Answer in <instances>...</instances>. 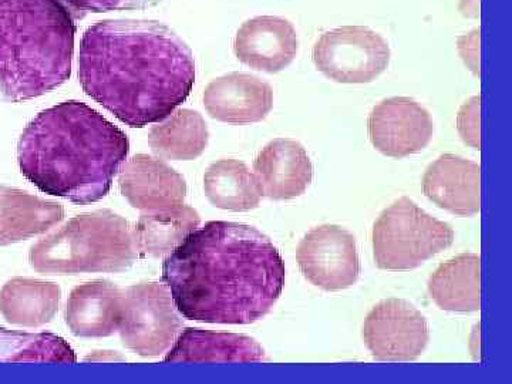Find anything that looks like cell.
Returning <instances> with one entry per match:
<instances>
[{"mask_svg": "<svg viewBox=\"0 0 512 384\" xmlns=\"http://www.w3.org/2000/svg\"><path fill=\"white\" fill-rule=\"evenodd\" d=\"M286 268L274 242L251 225L211 221L163 264V284L185 319L249 325L284 291Z\"/></svg>", "mask_w": 512, "mask_h": 384, "instance_id": "1", "label": "cell"}, {"mask_svg": "<svg viewBox=\"0 0 512 384\" xmlns=\"http://www.w3.org/2000/svg\"><path fill=\"white\" fill-rule=\"evenodd\" d=\"M84 93L133 128L160 123L190 96L194 56L157 20L107 19L84 32L79 53Z\"/></svg>", "mask_w": 512, "mask_h": 384, "instance_id": "2", "label": "cell"}, {"mask_svg": "<svg viewBox=\"0 0 512 384\" xmlns=\"http://www.w3.org/2000/svg\"><path fill=\"white\" fill-rule=\"evenodd\" d=\"M128 151L123 130L86 103L69 100L30 121L19 138L18 163L40 191L87 205L109 194Z\"/></svg>", "mask_w": 512, "mask_h": 384, "instance_id": "3", "label": "cell"}, {"mask_svg": "<svg viewBox=\"0 0 512 384\" xmlns=\"http://www.w3.org/2000/svg\"><path fill=\"white\" fill-rule=\"evenodd\" d=\"M74 36L62 0H0V100L22 103L66 83Z\"/></svg>", "mask_w": 512, "mask_h": 384, "instance_id": "4", "label": "cell"}, {"mask_svg": "<svg viewBox=\"0 0 512 384\" xmlns=\"http://www.w3.org/2000/svg\"><path fill=\"white\" fill-rule=\"evenodd\" d=\"M130 222L110 210L77 215L29 251L30 266L43 275L128 271L137 259Z\"/></svg>", "mask_w": 512, "mask_h": 384, "instance_id": "5", "label": "cell"}, {"mask_svg": "<svg viewBox=\"0 0 512 384\" xmlns=\"http://www.w3.org/2000/svg\"><path fill=\"white\" fill-rule=\"evenodd\" d=\"M454 229L403 197L382 212L373 227V255L384 271L419 268L453 245Z\"/></svg>", "mask_w": 512, "mask_h": 384, "instance_id": "6", "label": "cell"}, {"mask_svg": "<svg viewBox=\"0 0 512 384\" xmlns=\"http://www.w3.org/2000/svg\"><path fill=\"white\" fill-rule=\"evenodd\" d=\"M184 328L167 286L144 282L124 292L119 332L127 349L143 357L163 355Z\"/></svg>", "mask_w": 512, "mask_h": 384, "instance_id": "7", "label": "cell"}, {"mask_svg": "<svg viewBox=\"0 0 512 384\" xmlns=\"http://www.w3.org/2000/svg\"><path fill=\"white\" fill-rule=\"evenodd\" d=\"M390 47L366 26L329 30L313 46V63L333 82L363 84L376 80L390 63Z\"/></svg>", "mask_w": 512, "mask_h": 384, "instance_id": "8", "label": "cell"}, {"mask_svg": "<svg viewBox=\"0 0 512 384\" xmlns=\"http://www.w3.org/2000/svg\"><path fill=\"white\" fill-rule=\"evenodd\" d=\"M363 340L380 362H412L429 345L427 320L403 299H387L370 311Z\"/></svg>", "mask_w": 512, "mask_h": 384, "instance_id": "9", "label": "cell"}, {"mask_svg": "<svg viewBox=\"0 0 512 384\" xmlns=\"http://www.w3.org/2000/svg\"><path fill=\"white\" fill-rule=\"evenodd\" d=\"M303 276L325 291H342L360 275L356 239L338 225H320L303 237L296 251Z\"/></svg>", "mask_w": 512, "mask_h": 384, "instance_id": "10", "label": "cell"}, {"mask_svg": "<svg viewBox=\"0 0 512 384\" xmlns=\"http://www.w3.org/2000/svg\"><path fill=\"white\" fill-rule=\"evenodd\" d=\"M367 128L373 147L390 158L420 153L429 146L434 131L429 111L409 97H392L377 104Z\"/></svg>", "mask_w": 512, "mask_h": 384, "instance_id": "11", "label": "cell"}, {"mask_svg": "<svg viewBox=\"0 0 512 384\" xmlns=\"http://www.w3.org/2000/svg\"><path fill=\"white\" fill-rule=\"evenodd\" d=\"M121 194L137 210L154 212L183 205L187 183L183 175L160 160L137 154L119 171Z\"/></svg>", "mask_w": 512, "mask_h": 384, "instance_id": "12", "label": "cell"}, {"mask_svg": "<svg viewBox=\"0 0 512 384\" xmlns=\"http://www.w3.org/2000/svg\"><path fill=\"white\" fill-rule=\"evenodd\" d=\"M298 35L289 20L258 16L242 23L234 40L239 62L265 73H279L298 53Z\"/></svg>", "mask_w": 512, "mask_h": 384, "instance_id": "13", "label": "cell"}, {"mask_svg": "<svg viewBox=\"0 0 512 384\" xmlns=\"http://www.w3.org/2000/svg\"><path fill=\"white\" fill-rule=\"evenodd\" d=\"M204 106L212 119L221 123H259L274 107V92L268 83L252 74L229 73L208 84Z\"/></svg>", "mask_w": 512, "mask_h": 384, "instance_id": "14", "label": "cell"}, {"mask_svg": "<svg viewBox=\"0 0 512 384\" xmlns=\"http://www.w3.org/2000/svg\"><path fill=\"white\" fill-rule=\"evenodd\" d=\"M254 170L262 195L275 201L301 197L313 180V165L305 148L286 138H276L262 148Z\"/></svg>", "mask_w": 512, "mask_h": 384, "instance_id": "15", "label": "cell"}, {"mask_svg": "<svg viewBox=\"0 0 512 384\" xmlns=\"http://www.w3.org/2000/svg\"><path fill=\"white\" fill-rule=\"evenodd\" d=\"M423 192L437 207L458 217H473L481 205L480 165L443 154L424 173Z\"/></svg>", "mask_w": 512, "mask_h": 384, "instance_id": "16", "label": "cell"}, {"mask_svg": "<svg viewBox=\"0 0 512 384\" xmlns=\"http://www.w3.org/2000/svg\"><path fill=\"white\" fill-rule=\"evenodd\" d=\"M124 292L106 279L86 282L70 293L66 323L79 338H107L119 330Z\"/></svg>", "mask_w": 512, "mask_h": 384, "instance_id": "17", "label": "cell"}, {"mask_svg": "<svg viewBox=\"0 0 512 384\" xmlns=\"http://www.w3.org/2000/svg\"><path fill=\"white\" fill-rule=\"evenodd\" d=\"M265 360H268L265 350L249 336L187 328L181 330L164 362L249 363Z\"/></svg>", "mask_w": 512, "mask_h": 384, "instance_id": "18", "label": "cell"}, {"mask_svg": "<svg viewBox=\"0 0 512 384\" xmlns=\"http://www.w3.org/2000/svg\"><path fill=\"white\" fill-rule=\"evenodd\" d=\"M64 218V208L29 192L0 184V247L45 234Z\"/></svg>", "mask_w": 512, "mask_h": 384, "instance_id": "19", "label": "cell"}, {"mask_svg": "<svg viewBox=\"0 0 512 384\" xmlns=\"http://www.w3.org/2000/svg\"><path fill=\"white\" fill-rule=\"evenodd\" d=\"M62 289L55 282L13 278L0 289V313L10 325L39 328L59 311Z\"/></svg>", "mask_w": 512, "mask_h": 384, "instance_id": "20", "label": "cell"}, {"mask_svg": "<svg viewBox=\"0 0 512 384\" xmlns=\"http://www.w3.org/2000/svg\"><path fill=\"white\" fill-rule=\"evenodd\" d=\"M427 286L431 299L443 311H480V256L463 254L444 262Z\"/></svg>", "mask_w": 512, "mask_h": 384, "instance_id": "21", "label": "cell"}, {"mask_svg": "<svg viewBox=\"0 0 512 384\" xmlns=\"http://www.w3.org/2000/svg\"><path fill=\"white\" fill-rule=\"evenodd\" d=\"M200 224L198 211L184 204L170 210L147 212L133 229L137 252L151 258L171 254Z\"/></svg>", "mask_w": 512, "mask_h": 384, "instance_id": "22", "label": "cell"}, {"mask_svg": "<svg viewBox=\"0 0 512 384\" xmlns=\"http://www.w3.org/2000/svg\"><path fill=\"white\" fill-rule=\"evenodd\" d=\"M210 140L207 123L198 111L181 109L157 123L148 134V144L165 160L191 161L204 153Z\"/></svg>", "mask_w": 512, "mask_h": 384, "instance_id": "23", "label": "cell"}, {"mask_svg": "<svg viewBox=\"0 0 512 384\" xmlns=\"http://www.w3.org/2000/svg\"><path fill=\"white\" fill-rule=\"evenodd\" d=\"M204 191L214 207L234 212L255 210L264 197L247 164L232 158L217 161L205 171Z\"/></svg>", "mask_w": 512, "mask_h": 384, "instance_id": "24", "label": "cell"}, {"mask_svg": "<svg viewBox=\"0 0 512 384\" xmlns=\"http://www.w3.org/2000/svg\"><path fill=\"white\" fill-rule=\"evenodd\" d=\"M76 363L72 346L53 333L16 332L0 326V363Z\"/></svg>", "mask_w": 512, "mask_h": 384, "instance_id": "25", "label": "cell"}, {"mask_svg": "<svg viewBox=\"0 0 512 384\" xmlns=\"http://www.w3.org/2000/svg\"><path fill=\"white\" fill-rule=\"evenodd\" d=\"M77 12L107 13L117 10H146L163 0H64Z\"/></svg>", "mask_w": 512, "mask_h": 384, "instance_id": "26", "label": "cell"}, {"mask_svg": "<svg viewBox=\"0 0 512 384\" xmlns=\"http://www.w3.org/2000/svg\"><path fill=\"white\" fill-rule=\"evenodd\" d=\"M458 130L464 143L480 148V97H474L464 104L458 114Z\"/></svg>", "mask_w": 512, "mask_h": 384, "instance_id": "27", "label": "cell"}]
</instances>
